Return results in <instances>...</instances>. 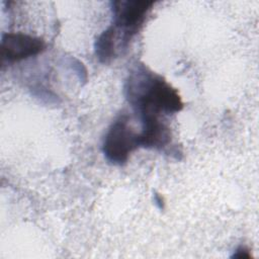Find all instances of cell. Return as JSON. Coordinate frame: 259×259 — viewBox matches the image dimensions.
Instances as JSON below:
<instances>
[{"mask_svg":"<svg viewBox=\"0 0 259 259\" xmlns=\"http://www.w3.org/2000/svg\"><path fill=\"white\" fill-rule=\"evenodd\" d=\"M124 95L141 117L173 114L183 108L181 97L162 76L145 66H138L128 74Z\"/></svg>","mask_w":259,"mask_h":259,"instance_id":"cell-1","label":"cell"},{"mask_svg":"<svg viewBox=\"0 0 259 259\" xmlns=\"http://www.w3.org/2000/svg\"><path fill=\"white\" fill-rule=\"evenodd\" d=\"M130 41L112 24L105 29L95 41V55L102 64H109L126 50Z\"/></svg>","mask_w":259,"mask_h":259,"instance_id":"cell-6","label":"cell"},{"mask_svg":"<svg viewBox=\"0 0 259 259\" xmlns=\"http://www.w3.org/2000/svg\"><path fill=\"white\" fill-rule=\"evenodd\" d=\"M154 1L149 0H115L111 2L112 25L128 40H132L144 25Z\"/></svg>","mask_w":259,"mask_h":259,"instance_id":"cell-3","label":"cell"},{"mask_svg":"<svg viewBox=\"0 0 259 259\" xmlns=\"http://www.w3.org/2000/svg\"><path fill=\"white\" fill-rule=\"evenodd\" d=\"M140 147V133H137L127 114L119 115L109 126L102 144V152L108 163L116 166L125 164L131 154Z\"/></svg>","mask_w":259,"mask_h":259,"instance_id":"cell-2","label":"cell"},{"mask_svg":"<svg viewBox=\"0 0 259 259\" xmlns=\"http://www.w3.org/2000/svg\"><path fill=\"white\" fill-rule=\"evenodd\" d=\"M154 200H155V203L157 204V206L161 209L164 208V199L162 197V195H160L159 193H155L154 194Z\"/></svg>","mask_w":259,"mask_h":259,"instance_id":"cell-8","label":"cell"},{"mask_svg":"<svg viewBox=\"0 0 259 259\" xmlns=\"http://www.w3.org/2000/svg\"><path fill=\"white\" fill-rule=\"evenodd\" d=\"M142 119L140 132V147L163 151L172 142L171 131L168 125L157 116H145Z\"/></svg>","mask_w":259,"mask_h":259,"instance_id":"cell-5","label":"cell"},{"mask_svg":"<svg viewBox=\"0 0 259 259\" xmlns=\"http://www.w3.org/2000/svg\"><path fill=\"white\" fill-rule=\"evenodd\" d=\"M233 258H250L251 254H250V250L248 248H246L245 246H241L239 247L236 252L234 253V255L232 256Z\"/></svg>","mask_w":259,"mask_h":259,"instance_id":"cell-7","label":"cell"},{"mask_svg":"<svg viewBox=\"0 0 259 259\" xmlns=\"http://www.w3.org/2000/svg\"><path fill=\"white\" fill-rule=\"evenodd\" d=\"M46 48L42 38L22 32L3 33L0 41L3 63H15L41 53Z\"/></svg>","mask_w":259,"mask_h":259,"instance_id":"cell-4","label":"cell"}]
</instances>
